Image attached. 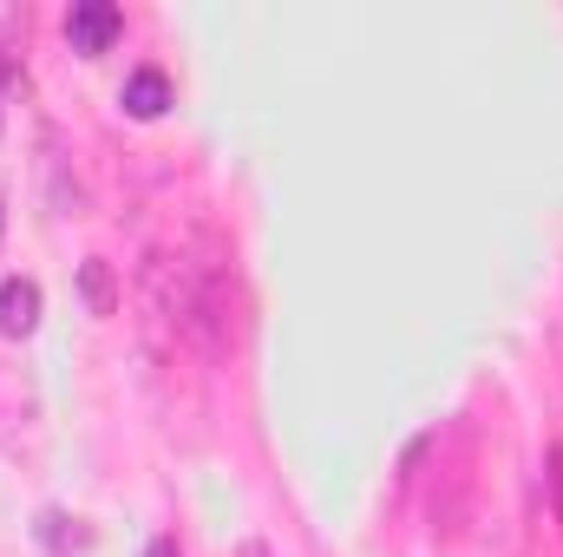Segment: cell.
Listing matches in <instances>:
<instances>
[{
    "label": "cell",
    "mask_w": 563,
    "mask_h": 557,
    "mask_svg": "<svg viewBox=\"0 0 563 557\" xmlns=\"http://www.w3.org/2000/svg\"><path fill=\"white\" fill-rule=\"evenodd\" d=\"M0 223H7V217H0Z\"/></svg>",
    "instance_id": "9c48e42d"
},
{
    "label": "cell",
    "mask_w": 563,
    "mask_h": 557,
    "mask_svg": "<svg viewBox=\"0 0 563 557\" xmlns=\"http://www.w3.org/2000/svg\"><path fill=\"white\" fill-rule=\"evenodd\" d=\"M243 557H269V551H263V545H250V551H243Z\"/></svg>",
    "instance_id": "ba28073f"
},
{
    "label": "cell",
    "mask_w": 563,
    "mask_h": 557,
    "mask_svg": "<svg viewBox=\"0 0 563 557\" xmlns=\"http://www.w3.org/2000/svg\"><path fill=\"white\" fill-rule=\"evenodd\" d=\"M40 545L66 551V545H86V532H79V518H66V512H46V518H40Z\"/></svg>",
    "instance_id": "5b68a950"
},
{
    "label": "cell",
    "mask_w": 563,
    "mask_h": 557,
    "mask_svg": "<svg viewBox=\"0 0 563 557\" xmlns=\"http://www.w3.org/2000/svg\"><path fill=\"white\" fill-rule=\"evenodd\" d=\"M33 328H40V282L7 276L0 282V335H7V341H26Z\"/></svg>",
    "instance_id": "3957f363"
},
{
    "label": "cell",
    "mask_w": 563,
    "mask_h": 557,
    "mask_svg": "<svg viewBox=\"0 0 563 557\" xmlns=\"http://www.w3.org/2000/svg\"><path fill=\"white\" fill-rule=\"evenodd\" d=\"M144 557H177V538H151V551Z\"/></svg>",
    "instance_id": "52a82bcc"
},
{
    "label": "cell",
    "mask_w": 563,
    "mask_h": 557,
    "mask_svg": "<svg viewBox=\"0 0 563 557\" xmlns=\"http://www.w3.org/2000/svg\"><path fill=\"white\" fill-rule=\"evenodd\" d=\"M119 99H125V112H132V119H157V112L170 106V79H164L157 66H132V73H125V86H119Z\"/></svg>",
    "instance_id": "277c9868"
},
{
    "label": "cell",
    "mask_w": 563,
    "mask_h": 557,
    "mask_svg": "<svg viewBox=\"0 0 563 557\" xmlns=\"http://www.w3.org/2000/svg\"><path fill=\"white\" fill-rule=\"evenodd\" d=\"M119 33H125V13H119L112 0H79V7L66 13V40H73L79 53H106Z\"/></svg>",
    "instance_id": "7a4b0ae2"
},
{
    "label": "cell",
    "mask_w": 563,
    "mask_h": 557,
    "mask_svg": "<svg viewBox=\"0 0 563 557\" xmlns=\"http://www.w3.org/2000/svg\"><path fill=\"white\" fill-rule=\"evenodd\" d=\"M40 446H46L40 387H33V374H26L13 354H0V459L33 466V459H40Z\"/></svg>",
    "instance_id": "6da1fadb"
},
{
    "label": "cell",
    "mask_w": 563,
    "mask_h": 557,
    "mask_svg": "<svg viewBox=\"0 0 563 557\" xmlns=\"http://www.w3.org/2000/svg\"><path fill=\"white\" fill-rule=\"evenodd\" d=\"M86 295H92V308H99V315L112 308V276H106V263H86Z\"/></svg>",
    "instance_id": "8992f818"
}]
</instances>
